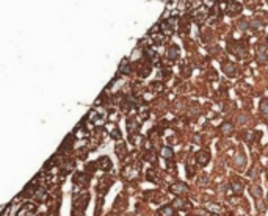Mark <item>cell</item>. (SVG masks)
Listing matches in <instances>:
<instances>
[{
	"label": "cell",
	"mask_w": 268,
	"mask_h": 216,
	"mask_svg": "<svg viewBox=\"0 0 268 216\" xmlns=\"http://www.w3.org/2000/svg\"><path fill=\"white\" fill-rule=\"evenodd\" d=\"M89 182V175L88 172H77L74 175V183H77L78 186H85Z\"/></svg>",
	"instance_id": "obj_1"
},
{
	"label": "cell",
	"mask_w": 268,
	"mask_h": 216,
	"mask_svg": "<svg viewBox=\"0 0 268 216\" xmlns=\"http://www.w3.org/2000/svg\"><path fill=\"white\" fill-rule=\"evenodd\" d=\"M97 166H99L102 171H110L113 165H111V160H110L108 157H100L99 161H97Z\"/></svg>",
	"instance_id": "obj_2"
},
{
	"label": "cell",
	"mask_w": 268,
	"mask_h": 216,
	"mask_svg": "<svg viewBox=\"0 0 268 216\" xmlns=\"http://www.w3.org/2000/svg\"><path fill=\"white\" fill-rule=\"evenodd\" d=\"M111 179L110 177H104L102 179V182H100V185L97 186V190H99V193H102V194H105L107 193V190L110 188V185H111Z\"/></svg>",
	"instance_id": "obj_3"
},
{
	"label": "cell",
	"mask_w": 268,
	"mask_h": 216,
	"mask_svg": "<svg viewBox=\"0 0 268 216\" xmlns=\"http://www.w3.org/2000/svg\"><path fill=\"white\" fill-rule=\"evenodd\" d=\"M257 61L259 63H266L268 61V53H266V50H265L263 46H259L257 47Z\"/></svg>",
	"instance_id": "obj_4"
},
{
	"label": "cell",
	"mask_w": 268,
	"mask_h": 216,
	"mask_svg": "<svg viewBox=\"0 0 268 216\" xmlns=\"http://www.w3.org/2000/svg\"><path fill=\"white\" fill-rule=\"evenodd\" d=\"M227 6H229V8L226 9V13L229 16H235L237 13L242 11V5H240V3H227Z\"/></svg>",
	"instance_id": "obj_5"
},
{
	"label": "cell",
	"mask_w": 268,
	"mask_h": 216,
	"mask_svg": "<svg viewBox=\"0 0 268 216\" xmlns=\"http://www.w3.org/2000/svg\"><path fill=\"white\" fill-rule=\"evenodd\" d=\"M209 154L207 152H198L196 154V161H198V163L201 165V166H206L207 163H209Z\"/></svg>",
	"instance_id": "obj_6"
},
{
	"label": "cell",
	"mask_w": 268,
	"mask_h": 216,
	"mask_svg": "<svg viewBox=\"0 0 268 216\" xmlns=\"http://www.w3.org/2000/svg\"><path fill=\"white\" fill-rule=\"evenodd\" d=\"M223 71H224V74H227L229 77H234L237 67H235V64H232V63H224V64H223Z\"/></svg>",
	"instance_id": "obj_7"
},
{
	"label": "cell",
	"mask_w": 268,
	"mask_h": 216,
	"mask_svg": "<svg viewBox=\"0 0 268 216\" xmlns=\"http://www.w3.org/2000/svg\"><path fill=\"white\" fill-rule=\"evenodd\" d=\"M179 47L177 46H171L169 49H168V58L171 60V61H174V60H177L179 58Z\"/></svg>",
	"instance_id": "obj_8"
},
{
	"label": "cell",
	"mask_w": 268,
	"mask_h": 216,
	"mask_svg": "<svg viewBox=\"0 0 268 216\" xmlns=\"http://www.w3.org/2000/svg\"><path fill=\"white\" fill-rule=\"evenodd\" d=\"M28 213H35V205H33V204H25V205L21 208V211H19L17 216H27Z\"/></svg>",
	"instance_id": "obj_9"
},
{
	"label": "cell",
	"mask_w": 268,
	"mask_h": 216,
	"mask_svg": "<svg viewBox=\"0 0 268 216\" xmlns=\"http://www.w3.org/2000/svg\"><path fill=\"white\" fill-rule=\"evenodd\" d=\"M171 190H172L174 193H176V194H183V193L188 191V188H187L183 183H176V185H172Z\"/></svg>",
	"instance_id": "obj_10"
},
{
	"label": "cell",
	"mask_w": 268,
	"mask_h": 216,
	"mask_svg": "<svg viewBox=\"0 0 268 216\" xmlns=\"http://www.w3.org/2000/svg\"><path fill=\"white\" fill-rule=\"evenodd\" d=\"M176 208H185V207H190V202L188 200H185V199H182V197H179V199H176L174 200V204H172Z\"/></svg>",
	"instance_id": "obj_11"
},
{
	"label": "cell",
	"mask_w": 268,
	"mask_h": 216,
	"mask_svg": "<svg viewBox=\"0 0 268 216\" xmlns=\"http://www.w3.org/2000/svg\"><path fill=\"white\" fill-rule=\"evenodd\" d=\"M158 214L160 216H174V208L169 207V205L162 207V208H160V211H158Z\"/></svg>",
	"instance_id": "obj_12"
},
{
	"label": "cell",
	"mask_w": 268,
	"mask_h": 216,
	"mask_svg": "<svg viewBox=\"0 0 268 216\" xmlns=\"http://www.w3.org/2000/svg\"><path fill=\"white\" fill-rule=\"evenodd\" d=\"M221 132H223L224 135H232V132H234V125H232L231 122H224V124L221 125Z\"/></svg>",
	"instance_id": "obj_13"
},
{
	"label": "cell",
	"mask_w": 268,
	"mask_h": 216,
	"mask_svg": "<svg viewBox=\"0 0 268 216\" xmlns=\"http://www.w3.org/2000/svg\"><path fill=\"white\" fill-rule=\"evenodd\" d=\"M119 72H123V74H124V72H126V74L130 72V64H129V60H127V58H124V60L121 61V66H119Z\"/></svg>",
	"instance_id": "obj_14"
},
{
	"label": "cell",
	"mask_w": 268,
	"mask_h": 216,
	"mask_svg": "<svg viewBox=\"0 0 268 216\" xmlns=\"http://www.w3.org/2000/svg\"><path fill=\"white\" fill-rule=\"evenodd\" d=\"M206 17H207L206 11H202V13H201V9H199V11H196V13H194V20H196L198 24H202V22L206 20Z\"/></svg>",
	"instance_id": "obj_15"
},
{
	"label": "cell",
	"mask_w": 268,
	"mask_h": 216,
	"mask_svg": "<svg viewBox=\"0 0 268 216\" xmlns=\"http://www.w3.org/2000/svg\"><path fill=\"white\" fill-rule=\"evenodd\" d=\"M46 190H44V188H39V190H36V193H35V197H36V200H39V202H41V200H44L46 199Z\"/></svg>",
	"instance_id": "obj_16"
},
{
	"label": "cell",
	"mask_w": 268,
	"mask_h": 216,
	"mask_svg": "<svg viewBox=\"0 0 268 216\" xmlns=\"http://www.w3.org/2000/svg\"><path fill=\"white\" fill-rule=\"evenodd\" d=\"M249 25H251V24H249L248 19H245V17H243V19H240V20L237 22V27H238L240 30H248V27H249Z\"/></svg>",
	"instance_id": "obj_17"
},
{
	"label": "cell",
	"mask_w": 268,
	"mask_h": 216,
	"mask_svg": "<svg viewBox=\"0 0 268 216\" xmlns=\"http://www.w3.org/2000/svg\"><path fill=\"white\" fill-rule=\"evenodd\" d=\"M138 127H140V124H138V122H135L133 119H130L129 122H127V128H129V132H130V133H133L135 130H138Z\"/></svg>",
	"instance_id": "obj_18"
},
{
	"label": "cell",
	"mask_w": 268,
	"mask_h": 216,
	"mask_svg": "<svg viewBox=\"0 0 268 216\" xmlns=\"http://www.w3.org/2000/svg\"><path fill=\"white\" fill-rule=\"evenodd\" d=\"M260 111H262V114L268 116V99H263L260 102Z\"/></svg>",
	"instance_id": "obj_19"
},
{
	"label": "cell",
	"mask_w": 268,
	"mask_h": 216,
	"mask_svg": "<svg viewBox=\"0 0 268 216\" xmlns=\"http://www.w3.org/2000/svg\"><path fill=\"white\" fill-rule=\"evenodd\" d=\"M246 165V158H245V155L243 154H240V155H237V166H240V168H243Z\"/></svg>",
	"instance_id": "obj_20"
},
{
	"label": "cell",
	"mask_w": 268,
	"mask_h": 216,
	"mask_svg": "<svg viewBox=\"0 0 268 216\" xmlns=\"http://www.w3.org/2000/svg\"><path fill=\"white\" fill-rule=\"evenodd\" d=\"M251 193H252V196L256 197V199H259L262 196V190H260L259 186H251Z\"/></svg>",
	"instance_id": "obj_21"
},
{
	"label": "cell",
	"mask_w": 268,
	"mask_h": 216,
	"mask_svg": "<svg viewBox=\"0 0 268 216\" xmlns=\"http://www.w3.org/2000/svg\"><path fill=\"white\" fill-rule=\"evenodd\" d=\"M162 154H163V157H165L166 160H171V158H172V151L169 149V147H163V149H162Z\"/></svg>",
	"instance_id": "obj_22"
},
{
	"label": "cell",
	"mask_w": 268,
	"mask_h": 216,
	"mask_svg": "<svg viewBox=\"0 0 268 216\" xmlns=\"http://www.w3.org/2000/svg\"><path fill=\"white\" fill-rule=\"evenodd\" d=\"M237 121H238V124H246L248 122V114H238V117H237Z\"/></svg>",
	"instance_id": "obj_23"
},
{
	"label": "cell",
	"mask_w": 268,
	"mask_h": 216,
	"mask_svg": "<svg viewBox=\"0 0 268 216\" xmlns=\"http://www.w3.org/2000/svg\"><path fill=\"white\" fill-rule=\"evenodd\" d=\"M232 186H234V191H235V193H240V191L243 190V185H242V182H238V183H237V182H234V185H232Z\"/></svg>",
	"instance_id": "obj_24"
},
{
	"label": "cell",
	"mask_w": 268,
	"mask_h": 216,
	"mask_svg": "<svg viewBox=\"0 0 268 216\" xmlns=\"http://www.w3.org/2000/svg\"><path fill=\"white\" fill-rule=\"evenodd\" d=\"M209 207H210V210H212V211H215V213H221V207H220V205H217V204H210Z\"/></svg>",
	"instance_id": "obj_25"
},
{
	"label": "cell",
	"mask_w": 268,
	"mask_h": 216,
	"mask_svg": "<svg viewBox=\"0 0 268 216\" xmlns=\"http://www.w3.org/2000/svg\"><path fill=\"white\" fill-rule=\"evenodd\" d=\"M260 24H262V22H260L259 19H252V20H251V27H252V28H259Z\"/></svg>",
	"instance_id": "obj_26"
},
{
	"label": "cell",
	"mask_w": 268,
	"mask_h": 216,
	"mask_svg": "<svg viewBox=\"0 0 268 216\" xmlns=\"http://www.w3.org/2000/svg\"><path fill=\"white\" fill-rule=\"evenodd\" d=\"M146 160H149V161H154V160H155V155H154V152H151V154L147 152V154H146Z\"/></svg>",
	"instance_id": "obj_27"
},
{
	"label": "cell",
	"mask_w": 268,
	"mask_h": 216,
	"mask_svg": "<svg viewBox=\"0 0 268 216\" xmlns=\"http://www.w3.org/2000/svg\"><path fill=\"white\" fill-rule=\"evenodd\" d=\"M199 182H202V185H207V182H209V177H206V175H204V177L201 179Z\"/></svg>",
	"instance_id": "obj_28"
},
{
	"label": "cell",
	"mask_w": 268,
	"mask_h": 216,
	"mask_svg": "<svg viewBox=\"0 0 268 216\" xmlns=\"http://www.w3.org/2000/svg\"><path fill=\"white\" fill-rule=\"evenodd\" d=\"M190 216H193V214H190Z\"/></svg>",
	"instance_id": "obj_29"
}]
</instances>
